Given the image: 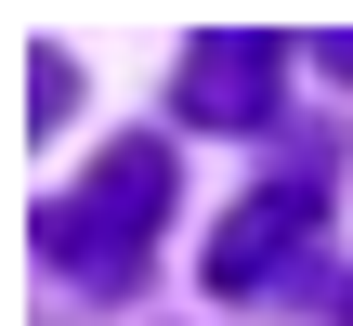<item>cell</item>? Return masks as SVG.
<instances>
[{
	"mask_svg": "<svg viewBox=\"0 0 353 326\" xmlns=\"http://www.w3.org/2000/svg\"><path fill=\"white\" fill-rule=\"evenodd\" d=\"M157 222H170V144H105L26 235H39L52 274H79V287H131L144 248H157Z\"/></svg>",
	"mask_w": 353,
	"mask_h": 326,
	"instance_id": "6da1fadb",
	"label": "cell"
},
{
	"mask_svg": "<svg viewBox=\"0 0 353 326\" xmlns=\"http://www.w3.org/2000/svg\"><path fill=\"white\" fill-rule=\"evenodd\" d=\"M314 235H327V196H314V183H262V196L210 235V287H223V301H249V287H262V274H288Z\"/></svg>",
	"mask_w": 353,
	"mask_h": 326,
	"instance_id": "7a4b0ae2",
	"label": "cell"
},
{
	"mask_svg": "<svg viewBox=\"0 0 353 326\" xmlns=\"http://www.w3.org/2000/svg\"><path fill=\"white\" fill-rule=\"evenodd\" d=\"M183 118H196V131H262V118H275V39H262V26L183 39Z\"/></svg>",
	"mask_w": 353,
	"mask_h": 326,
	"instance_id": "3957f363",
	"label": "cell"
},
{
	"mask_svg": "<svg viewBox=\"0 0 353 326\" xmlns=\"http://www.w3.org/2000/svg\"><path fill=\"white\" fill-rule=\"evenodd\" d=\"M65 105H79L65 91V52H26V131H65Z\"/></svg>",
	"mask_w": 353,
	"mask_h": 326,
	"instance_id": "277c9868",
	"label": "cell"
},
{
	"mask_svg": "<svg viewBox=\"0 0 353 326\" xmlns=\"http://www.w3.org/2000/svg\"><path fill=\"white\" fill-rule=\"evenodd\" d=\"M327 314H341V326H353V274H341V287H327Z\"/></svg>",
	"mask_w": 353,
	"mask_h": 326,
	"instance_id": "5b68a950",
	"label": "cell"
}]
</instances>
